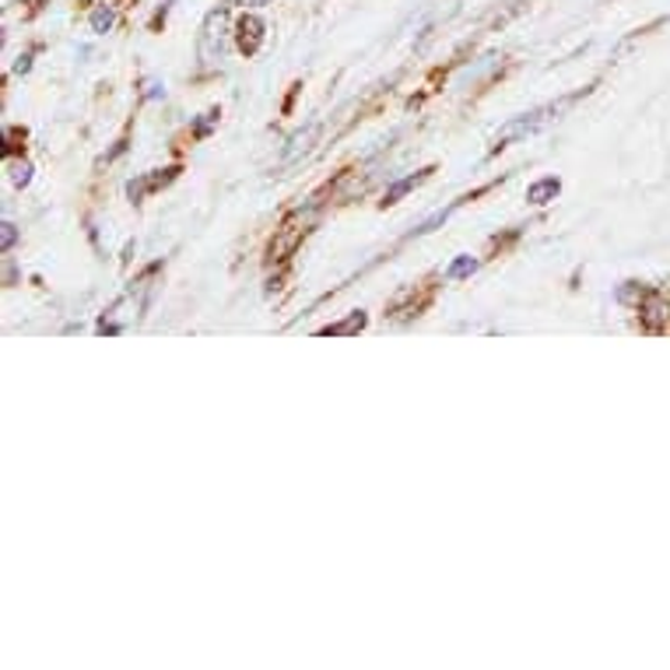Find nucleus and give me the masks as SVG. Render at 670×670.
Wrapping results in <instances>:
<instances>
[{"mask_svg":"<svg viewBox=\"0 0 670 670\" xmlns=\"http://www.w3.org/2000/svg\"><path fill=\"white\" fill-rule=\"evenodd\" d=\"M425 179H428V169H425V173H418V176H404V179L393 183V187L387 190V197H383V204H397L400 197L411 193V190L418 187V183H425Z\"/></svg>","mask_w":670,"mask_h":670,"instance_id":"nucleus-7","label":"nucleus"},{"mask_svg":"<svg viewBox=\"0 0 670 670\" xmlns=\"http://www.w3.org/2000/svg\"><path fill=\"white\" fill-rule=\"evenodd\" d=\"M176 173H179V169H165V173H148V176H141V179H130V183H127L130 200H144L152 190L169 187V183L176 179Z\"/></svg>","mask_w":670,"mask_h":670,"instance_id":"nucleus-4","label":"nucleus"},{"mask_svg":"<svg viewBox=\"0 0 670 670\" xmlns=\"http://www.w3.org/2000/svg\"><path fill=\"white\" fill-rule=\"evenodd\" d=\"M232 4H239V8H260V4H271V0H232Z\"/></svg>","mask_w":670,"mask_h":670,"instance_id":"nucleus-12","label":"nucleus"},{"mask_svg":"<svg viewBox=\"0 0 670 670\" xmlns=\"http://www.w3.org/2000/svg\"><path fill=\"white\" fill-rule=\"evenodd\" d=\"M0 228H4V249H11V243H14V225H11V222H4Z\"/></svg>","mask_w":670,"mask_h":670,"instance_id":"nucleus-11","label":"nucleus"},{"mask_svg":"<svg viewBox=\"0 0 670 670\" xmlns=\"http://www.w3.org/2000/svg\"><path fill=\"white\" fill-rule=\"evenodd\" d=\"M28 67H32V54H25V57L19 60V71H22V74L28 71Z\"/></svg>","mask_w":670,"mask_h":670,"instance_id":"nucleus-13","label":"nucleus"},{"mask_svg":"<svg viewBox=\"0 0 670 670\" xmlns=\"http://www.w3.org/2000/svg\"><path fill=\"white\" fill-rule=\"evenodd\" d=\"M89 25H92L95 36H106V32L116 25V11H113V4H98V8L89 14Z\"/></svg>","mask_w":670,"mask_h":670,"instance_id":"nucleus-6","label":"nucleus"},{"mask_svg":"<svg viewBox=\"0 0 670 670\" xmlns=\"http://www.w3.org/2000/svg\"><path fill=\"white\" fill-rule=\"evenodd\" d=\"M11 179H14V187H28V179H32V169H28V162H19V165H14Z\"/></svg>","mask_w":670,"mask_h":670,"instance_id":"nucleus-10","label":"nucleus"},{"mask_svg":"<svg viewBox=\"0 0 670 670\" xmlns=\"http://www.w3.org/2000/svg\"><path fill=\"white\" fill-rule=\"evenodd\" d=\"M263 32H267V25L257 19V14H243V19L236 22V39H239V49L246 57H254L257 49H260V43H263Z\"/></svg>","mask_w":670,"mask_h":670,"instance_id":"nucleus-2","label":"nucleus"},{"mask_svg":"<svg viewBox=\"0 0 670 670\" xmlns=\"http://www.w3.org/2000/svg\"><path fill=\"white\" fill-rule=\"evenodd\" d=\"M365 327V316L362 313H355L351 316V320H344V324H333V327H324L320 333L324 338H344V333H358Z\"/></svg>","mask_w":670,"mask_h":670,"instance_id":"nucleus-8","label":"nucleus"},{"mask_svg":"<svg viewBox=\"0 0 670 670\" xmlns=\"http://www.w3.org/2000/svg\"><path fill=\"white\" fill-rule=\"evenodd\" d=\"M559 190H562V183L555 176H548V179L533 183V187L527 190V200H530V204H548V200L559 197Z\"/></svg>","mask_w":670,"mask_h":670,"instance_id":"nucleus-5","label":"nucleus"},{"mask_svg":"<svg viewBox=\"0 0 670 670\" xmlns=\"http://www.w3.org/2000/svg\"><path fill=\"white\" fill-rule=\"evenodd\" d=\"M225 46H228V14L225 11H211L208 14V22L204 28H200V63L211 67L222 60L225 54Z\"/></svg>","mask_w":670,"mask_h":670,"instance_id":"nucleus-1","label":"nucleus"},{"mask_svg":"<svg viewBox=\"0 0 670 670\" xmlns=\"http://www.w3.org/2000/svg\"><path fill=\"white\" fill-rule=\"evenodd\" d=\"M474 271H478V260L474 257H460V260L449 263L446 278H467V274H474Z\"/></svg>","mask_w":670,"mask_h":670,"instance_id":"nucleus-9","label":"nucleus"},{"mask_svg":"<svg viewBox=\"0 0 670 670\" xmlns=\"http://www.w3.org/2000/svg\"><path fill=\"white\" fill-rule=\"evenodd\" d=\"M298 236H306V222H303V214H295V218H289V222L281 225L278 239L271 243V257H274V260H281V254H292L295 243H298Z\"/></svg>","mask_w":670,"mask_h":670,"instance_id":"nucleus-3","label":"nucleus"}]
</instances>
